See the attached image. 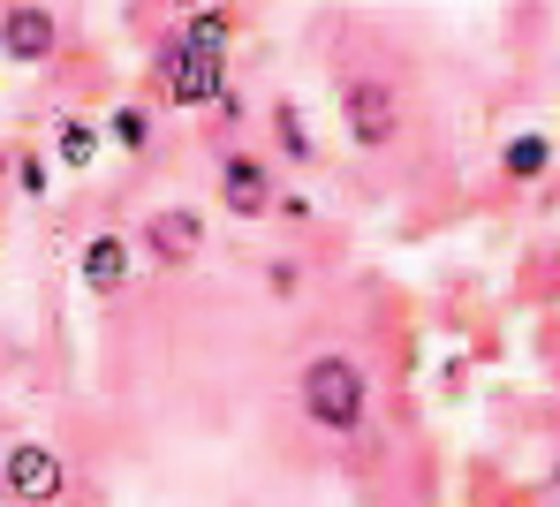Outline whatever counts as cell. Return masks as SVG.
Segmentation results:
<instances>
[{
	"label": "cell",
	"mask_w": 560,
	"mask_h": 507,
	"mask_svg": "<svg viewBox=\"0 0 560 507\" xmlns=\"http://www.w3.org/2000/svg\"><path fill=\"white\" fill-rule=\"evenodd\" d=\"M372 372H364V356L357 349H318V356H303V372H295V416L318 432V439H364V424H372Z\"/></svg>",
	"instance_id": "6da1fadb"
},
{
	"label": "cell",
	"mask_w": 560,
	"mask_h": 507,
	"mask_svg": "<svg viewBox=\"0 0 560 507\" xmlns=\"http://www.w3.org/2000/svg\"><path fill=\"white\" fill-rule=\"evenodd\" d=\"M334 106H341L349 152H364V160L401 152V137H409V92H401L394 69H349V76L334 84Z\"/></svg>",
	"instance_id": "7a4b0ae2"
},
{
	"label": "cell",
	"mask_w": 560,
	"mask_h": 507,
	"mask_svg": "<svg viewBox=\"0 0 560 507\" xmlns=\"http://www.w3.org/2000/svg\"><path fill=\"white\" fill-rule=\"evenodd\" d=\"M228 92H235V84H228V54H197L175 31H167V38L152 46V61H144V99L160 106V114H212Z\"/></svg>",
	"instance_id": "3957f363"
},
{
	"label": "cell",
	"mask_w": 560,
	"mask_h": 507,
	"mask_svg": "<svg viewBox=\"0 0 560 507\" xmlns=\"http://www.w3.org/2000/svg\"><path fill=\"white\" fill-rule=\"evenodd\" d=\"M212 204L235 220V227H258L273 220L280 204V167L250 144H212Z\"/></svg>",
	"instance_id": "277c9868"
},
{
	"label": "cell",
	"mask_w": 560,
	"mask_h": 507,
	"mask_svg": "<svg viewBox=\"0 0 560 507\" xmlns=\"http://www.w3.org/2000/svg\"><path fill=\"white\" fill-rule=\"evenodd\" d=\"M129 235H137V250H144L152 273H189L205 258V243H212V212L205 204H152Z\"/></svg>",
	"instance_id": "5b68a950"
},
{
	"label": "cell",
	"mask_w": 560,
	"mask_h": 507,
	"mask_svg": "<svg viewBox=\"0 0 560 507\" xmlns=\"http://www.w3.org/2000/svg\"><path fill=\"white\" fill-rule=\"evenodd\" d=\"M61 46H69V23H61V8L54 0H0V61L8 69H54L61 61Z\"/></svg>",
	"instance_id": "8992f818"
},
{
	"label": "cell",
	"mask_w": 560,
	"mask_h": 507,
	"mask_svg": "<svg viewBox=\"0 0 560 507\" xmlns=\"http://www.w3.org/2000/svg\"><path fill=\"white\" fill-rule=\"evenodd\" d=\"M69 493V455L54 447V439H38V432H23V439H8L0 447V500H61Z\"/></svg>",
	"instance_id": "52a82bcc"
},
{
	"label": "cell",
	"mask_w": 560,
	"mask_h": 507,
	"mask_svg": "<svg viewBox=\"0 0 560 507\" xmlns=\"http://www.w3.org/2000/svg\"><path fill=\"white\" fill-rule=\"evenodd\" d=\"M137 273H144L137 235H121V227H92V235L77 243V281H84L92 304H121V296L137 288Z\"/></svg>",
	"instance_id": "ba28073f"
},
{
	"label": "cell",
	"mask_w": 560,
	"mask_h": 507,
	"mask_svg": "<svg viewBox=\"0 0 560 507\" xmlns=\"http://www.w3.org/2000/svg\"><path fill=\"white\" fill-rule=\"evenodd\" d=\"M492 167H500V182H508V190H538V182L560 167V144L546 137V129H508Z\"/></svg>",
	"instance_id": "9c48e42d"
},
{
	"label": "cell",
	"mask_w": 560,
	"mask_h": 507,
	"mask_svg": "<svg viewBox=\"0 0 560 507\" xmlns=\"http://www.w3.org/2000/svg\"><path fill=\"white\" fill-rule=\"evenodd\" d=\"M266 129H273V152H280V167H318L326 152H318V129H311V114H303V99H288L280 92L273 106H266Z\"/></svg>",
	"instance_id": "30bf717a"
},
{
	"label": "cell",
	"mask_w": 560,
	"mask_h": 507,
	"mask_svg": "<svg viewBox=\"0 0 560 507\" xmlns=\"http://www.w3.org/2000/svg\"><path fill=\"white\" fill-rule=\"evenodd\" d=\"M167 31H175L183 46H197V54H235V0H197Z\"/></svg>",
	"instance_id": "8fae6325"
},
{
	"label": "cell",
	"mask_w": 560,
	"mask_h": 507,
	"mask_svg": "<svg viewBox=\"0 0 560 507\" xmlns=\"http://www.w3.org/2000/svg\"><path fill=\"white\" fill-rule=\"evenodd\" d=\"M98 152H114V144H106V121H92V114H61V121H54V160H61V167L84 175V167H98Z\"/></svg>",
	"instance_id": "7c38bea8"
},
{
	"label": "cell",
	"mask_w": 560,
	"mask_h": 507,
	"mask_svg": "<svg viewBox=\"0 0 560 507\" xmlns=\"http://www.w3.org/2000/svg\"><path fill=\"white\" fill-rule=\"evenodd\" d=\"M106 144H114V152H129V160H137V152H152V106H144V99L106 106Z\"/></svg>",
	"instance_id": "4fadbf2b"
},
{
	"label": "cell",
	"mask_w": 560,
	"mask_h": 507,
	"mask_svg": "<svg viewBox=\"0 0 560 507\" xmlns=\"http://www.w3.org/2000/svg\"><path fill=\"white\" fill-rule=\"evenodd\" d=\"M303 281H311V266H303L295 250L266 258V296H273V304H295V296H303Z\"/></svg>",
	"instance_id": "5bb4252c"
},
{
	"label": "cell",
	"mask_w": 560,
	"mask_h": 507,
	"mask_svg": "<svg viewBox=\"0 0 560 507\" xmlns=\"http://www.w3.org/2000/svg\"><path fill=\"white\" fill-rule=\"evenodd\" d=\"M23 198H46L54 190V167H46V152H15V175H8Z\"/></svg>",
	"instance_id": "9a60e30c"
},
{
	"label": "cell",
	"mask_w": 560,
	"mask_h": 507,
	"mask_svg": "<svg viewBox=\"0 0 560 507\" xmlns=\"http://www.w3.org/2000/svg\"><path fill=\"white\" fill-rule=\"evenodd\" d=\"M273 220H288V227H311V220H318V204L303 198V190H280V204H273Z\"/></svg>",
	"instance_id": "2e32d148"
},
{
	"label": "cell",
	"mask_w": 560,
	"mask_h": 507,
	"mask_svg": "<svg viewBox=\"0 0 560 507\" xmlns=\"http://www.w3.org/2000/svg\"><path fill=\"white\" fill-rule=\"evenodd\" d=\"M8 175H15V152H8V144H0V182H8Z\"/></svg>",
	"instance_id": "e0dca14e"
}]
</instances>
